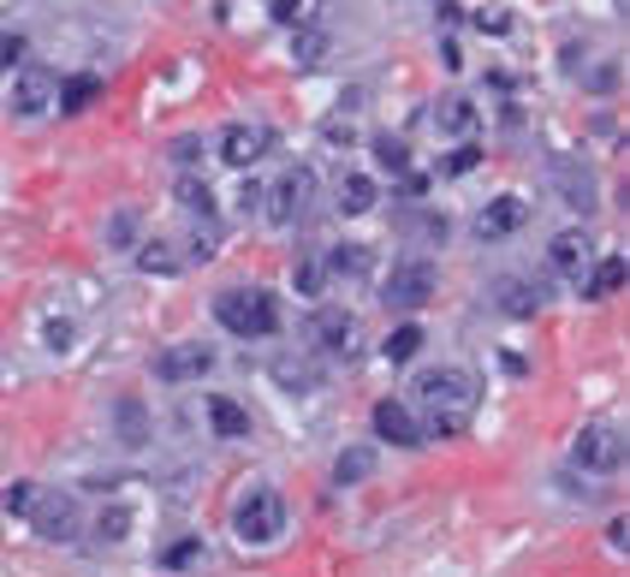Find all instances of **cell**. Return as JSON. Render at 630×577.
Instances as JSON below:
<instances>
[{
	"mask_svg": "<svg viewBox=\"0 0 630 577\" xmlns=\"http://www.w3.org/2000/svg\"><path fill=\"white\" fill-rule=\"evenodd\" d=\"M179 208L208 226V221H215V190H208L203 179H179Z\"/></svg>",
	"mask_w": 630,
	"mask_h": 577,
	"instance_id": "cb8c5ba5",
	"label": "cell"
},
{
	"mask_svg": "<svg viewBox=\"0 0 630 577\" xmlns=\"http://www.w3.org/2000/svg\"><path fill=\"white\" fill-rule=\"evenodd\" d=\"M375 162L387 167V173H411V149H405V137H375Z\"/></svg>",
	"mask_w": 630,
	"mask_h": 577,
	"instance_id": "f546056e",
	"label": "cell"
},
{
	"mask_svg": "<svg viewBox=\"0 0 630 577\" xmlns=\"http://www.w3.org/2000/svg\"><path fill=\"white\" fill-rule=\"evenodd\" d=\"M553 190L577 215H594V208H601V185H594V173L583 162H553Z\"/></svg>",
	"mask_w": 630,
	"mask_h": 577,
	"instance_id": "8fae6325",
	"label": "cell"
},
{
	"mask_svg": "<svg viewBox=\"0 0 630 577\" xmlns=\"http://www.w3.org/2000/svg\"><path fill=\"white\" fill-rule=\"evenodd\" d=\"M352 334H357V322H352V310H339V304H322L309 316V345L315 352H345V345H352Z\"/></svg>",
	"mask_w": 630,
	"mask_h": 577,
	"instance_id": "4fadbf2b",
	"label": "cell"
},
{
	"mask_svg": "<svg viewBox=\"0 0 630 577\" xmlns=\"http://www.w3.org/2000/svg\"><path fill=\"white\" fill-rule=\"evenodd\" d=\"M30 524H37L42 541H72L83 530V512L66 488H48V495H37V506H30Z\"/></svg>",
	"mask_w": 630,
	"mask_h": 577,
	"instance_id": "ba28073f",
	"label": "cell"
},
{
	"mask_svg": "<svg viewBox=\"0 0 630 577\" xmlns=\"http://www.w3.org/2000/svg\"><path fill=\"white\" fill-rule=\"evenodd\" d=\"M423 327H416V322H405V327H393V334H387V363H411L416 352H423Z\"/></svg>",
	"mask_w": 630,
	"mask_h": 577,
	"instance_id": "4316f807",
	"label": "cell"
},
{
	"mask_svg": "<svg viewBox=\"0 0 630 577\" xmlns=\"http://www.w3.org/2000/svg\"><path fill=\"white\" fill-rule=\"evenodd\" d=\"M619 286H624V256H601V268L589 274V299H607Z\"/></svg>",
	"mask_w": 630,
	"mask_h": 577,
	"instance_id": "f1b7e54d",
	"label": "cell"
},
{
	"mask_svg": "<svg viewBox=\"0 0 630 577\" xmlns=\"http://www.w3.org/2000/svg\"><path fill=\"white\" fill-rule=\"evenodd\" d=\"M476 119H482V108H476L470 96H446V101H434V126L452 131V137L476 131Z\"/></svg>",
	"mask_w": 630,
	"mask_h": 577,
	"instance_id": "d6986e66",
	"label": "cell"
},
{
	"mask_svg": "<svg viewBox=\"0 0 630 577\" xmlns=\"http://www.w3.org/2000/svg\"><path fill=\"white\" fill-rule=\"evenodd\" d=\"M476 375L470 370H429L423 381H416V405H423V441L434 434V441H452V434H464L470 411H476Z\"/></svg>",
	"mask_w": 630,
	"mask_h": 577,
	"instance_id": "6da1fadb",
	"label": "cell"
},
{
	"mask_svg": "<svg viewBox=\"0 0 630 577\" xmlns=\"http://www.w3.org/2000/svg\"><path fill=\"white\" fill-rule=\"evenodd\" d=\"M370 423H375V434H381L387 447H405V452L423 447V423H416V411L405 405V399H381Z\"/></svg>",
	"mask_w": 630,
	"mask_h": 577,
	"instance_id": "7c38bea8",
	"label": "cell"
},
{
	"mask_svg": "<svg viewBox=\"0 0 630 577\" xmlns=\"http://www.w3.org/2000/svg\"><path fill=\"white\" fill-rule=\"evenodd\" d=\"M297 292H304V299H322V292H327V268H322V251H309L304 262H297Z\"/></svg>",
	"mask_w": 630,
	"mask_h": 577,
	"instance_id": "83f0119b",
	"label": "cell"
},
{
	"mask_svg": "<svg viewBox=\"0 0 630 577\" xmlns=\"http://www.w3.org/2000/svg\"><path fill=\"white\" fill-rule=\"evenodd\" d=\"M208 370H215V345L203 340H179V345H161L149 363L155 381H167V388H185V381H203Z\"/></svg>",
	"mask_w": 630,
	"mask_h": 577,
	"instance_id": "5b68a950",
	"label": "cell"
},
{
	"mask_svg": "<svg viewBox=\"0 0 630 577\" xmlns=\"http://www.w3.org/2000/svg\"><path fill=\"white\" fill-rule=\"evenodd\" d=\"M322 268H327V280H357V274H370V244H357V238L327 244V251H322Z\"/></svg>",
	"mask_w": 630,
	"mask_h": 577,
	"instance_id": "e0dca14e",
	"label": "cell"
},
{
	"mask_svg": "<svg viewBox=\"0 0 630 577\" xmlns=\"http://www.w3.org/2000/svg\"><path fill=\"white\" fill-rule=\"evenodd\" d=\"M476 162H482V149H476V144H459V149L446 155V173H470Z\"/></svg>",
	"mask_w": 630,
	"mask_h": 577,
	"instance_id": "e575fe53",
	"label": "cell"
},
{
	"mask_svg": "<svg viewBox=\"0 0 630 577\" xmlns=\"http://www.w3.org/2000/svg\"><path fill=\"white\" fill-rule=\"evenodd\" d=\"M571 464L594 470V477H612V470L624 464V434L612 429V423H589V429H577V441H571Z\"/></svg>",
	"mask_w": 630,
	"mask_h": 577,
	"instance_id": "52a82bcc",
	"label": "cell"
},
{
	"mask_svg": "<svg viewBox=\"0 0 630 577\" xmlns=\"http://www.w3.org/2000/svg\"><path fill=\"white\" fill-rule=\"evenodd\" d=\"M96 96H101V78H96V72L66 78V84H60V114H90Z\"/></svg>",
	"mask_w": 630,
	"mask_h": 577,
	"instance_id": "ffe728a7",
	"label": "cell"
},
{
	"mask_svg": "<svg viewBox=\"0 0 630 577\" xmlns=\"http://www.w3.org/2000/svg\"><path fill=\"white\" fill-rule=\"evenodd\" d=\"M523 221H530V203H523V197H494V203H482L476 233L482 238H512Z\"/></svg>",
	"mask_w": 630,
	"mask_h": 577,
	"instance_id": "9a60e30c",
	"label": "cell"
},
{
	"mask_svg": "<svg viewBox=\"0 0 630 577\" xmlns=\"http://www.w3.org/2000/svg\"><path fill=\"white\" fill-rule=\"evenodd\" d=\"M101 244H114V251H137V208L131 203L101 221Z\"/></svg>",
	"mask_w": 630,
	"mask_h": 577,
	"instance_id": "603a6c76",
	"label": "cell"
},
{
	"mask_svg": "<svg viewBox=\"0 0 630 577\" xmlns=\"http://www.w3.org/2000/svg\"><path fill=\"white\" fill-rule=\"evenodd\" d=\"M375 470V447H345L334 459V488H357Z\"/></svg>",
	"mask_w": 630,
	"mask_h": 577,
	"instance_id": "44dd1931",
	"label": "cell"
},
{
	"mask_svg": "<svg viewBox=\"0 0 630 577\" xmlns=\"http://www.w3.org/2000/svg\"><path fill=\"white\" fill-rule=\"evenodd\" d=\"M114 417H119V441H126V447H144V441H149V411H144V399H119Z\"/></svg>",
	"mask_w": 630,
	"mask_h": 577,
	"instance_id": "7402d4cb",
	"label": "cell"
},
{
	"mask_svg": "<svg viewBox=\"0 0 630 577\" xmlns=\"http://www.w3.org/2000/svg\"><path fill=\"white\" fill-rule=\"evenodd\" d=\"M215 322L238 340H268L279 327V304L262 286H226V292H215Z\"/></svg>",
	"mask_w": 630,
	"mask_h": 577,
	"instance_id": "7a4b0ae2",
	"label": "cell"
},
{
	"mask_svg": "<svg viewBox=\"0 0 630 577\" xmlns=\"http://www.w3.org/2000/svg\"><path fill=\"white\" fill-rule=\"evenodd\" d=\"M197 559H203V536H179L173 548H161V566H173V571L197 566Z\"/></svg>",
	"mask_w": 630,
	"mask_h": 577,
	"instance_id": "4dcf8cb0",
	"label": "cell"
},
{
	"mask_svg": "<svg viewBox=\"0 0 630 577\" xmlns=\"http://www.w3.org/2000/svg\"><path fill=\"white\" fill-rule=\"evenodd\" d=\"M286 500H279V488H244L238 506H233V536L250 541V548H274L279 536H286Z\"/></svg>",
	"mask_w": 630,
	"mask_h": 577,
	"instance_id": "3957f363",
	"label": "cell"
},
{
	"mask_svg": "<svg viewBox=\"0 0 630 577\" xmlns=\"http://www.w3.org/2000/svg\"><path fill=\"white\" fill-rule=\"evenodd\" d=\"M334 203H339V215H370V208L381 203V185L370 179V173H339Z\"/></svg>",
	"mask_w": 630,
	"mask_h": 577,
	"instance_id": "2e32d148",
	"label": "cell"
},
{
	"mask_svg": "<svg viewBox=\"0 0 630 577\" xmlns=\"http://www.w3.org/2000/svg\"><path fill=\"white\" fill-rule=\"evenodd\" d=\"M309 203H315V173L297 162V167H286L274 179V190H268V221L274 226H297L309 215Z\"/></svg>",
	"mask_w": 630,
	"mask_h": 577,
	"instance_id": "8992f818",
	"label": "cell"
},
{
	"mask_svg": "<svg viewBox=\"0 0 630 577\" xmlns=\"http://www.w3.org/2000/svg\"><path fill=\"white\" fill-rule=\"evenodd\" d=\"M42 340H48V352H66V340H72V322H48Z\"/></svg>",
	"mask_w": 630,
	"mask_h": 577,
	"instance_id": "74e56055",
	"label": "cell"
},
{
	"mask_svg": "<svg viewBox=\"0 0 630 577\" xmlns=\"http://www.w3.org/2000/svg\"><path fill=\"white\" fill-rule=\"evenodd\" d=\"M137 268H155V274H179V256H173V244L167 238H149V244H137Z\"/></svg>",
	"mask_w": 630,
	"mask_h": 577,
	"instance_id": "484cf974",
	"label": "cell"
},
{
	"mask_svg": "<svg viewBox=\"0 0 630 577\" xmlns=\"http://www.w3.org/2000/svg\"><path fill=\"white\" fill-rule=\"evenodd\" d=\"M208 423H215L220 441H244V434H250V411H244L238 399L215 393V399H208Z\"/></svg>",
	"mask_w": 630,
	"mask_h": 577,
	"instance_id": "ac0fdd59",
	"label": "cell"
},
{
	"mask_svg": "<svg viewBox=\"0 0 630 577\" xmlns=\"http://www.w3.org/2000/svg\"><path fill=\"white\" fill-rule=\"evenodd\" d=\"M37 506V482H12L7 488V512H30Z\"/></svg>",
	"mask_w": 630,
	"mask_h": 577,
	"instance_id": "836d02e7",
	"label": "cell"
},
{
	"mask_svg": "<svg viewBox=\"0 0 630 577\" xmlns=\"http://www.w3.org/2000/svg\"><path fill=\"white\" fill-rule=\"evenodd\" d=\"M19 60H24V37H19V30H0V72L19 66Z\"/></svg>",
	"mask_w": 630,
	"mask_h": 577,
	"instance_id": "d6a6232c",
	"label": "cell"
},
{
	"mask_svg": "<svg viewBox=\"0 0 630 577\" xmlns=\"http://www.w3.org/2000/svg\"><path fill=\"white\" fill-rule=\"evenodd\" d=\"M48 108H55V72L48 66H19V78H12V114L42 119Z\"/></svg>",
	"mask_w": 630,
	"mask_h": 577,
	"instance_id": "9c48e42d",
	"label": "cell"
},
{
	"mask_svg": "<svg viewBox=\"0 0 630 577\" xmlns=\"http://www.w3.org/2000/svg\"><path fill=\"white\" fill-rule=\"evenodd\" d=\"M274 19L279 25H304L309 12H304V0H274Z\"/></svg>",
	"mask_w": 630,
	"mask_h": 577,
	"instance_id": "8d00e7d4",
	"label": "cell"
},
{
	"mask_svg": "<svg viewBox=\"0 0 630 577\" xmlns=\"http://www.w3.org/2000/svg\"><path fill=\"white\" fill-rule=\"evenodd\" d=\"M434 292H441V268H434L429 256H405L387 274V286H381V304L387 310H423V304H434Z\"/></svg>",
	"mask_w": 630,
	"mask_h": 577,
	"instance_id": "277c9868",
	"label": "cell"
},
{
	"mask_svg": "<svg viewBox=\"0 0 630 577\" xmlns=\"http://www.w3.org/2000/svg\"><path fill=\"white\" fill-rule=\"evenodd\" d=\"M197 155H203V137H173V162L179 167H190Z\"/></svg>",
	"mask_w": 630,
	"mask_h": 577,
	"instance_id": "d590c367",
	"label": "cell"
},
{
	"mask_svg": "<svg viewBox=\"0 0 630 577\" xmlns=\"http://www.w3.org/2000/svg\"><path fill=\"white\" fill-rule=\"evenodd\" d=\"M262 155H268V126H256V119H233V126L220 131V162L226 167H256Z\"/></svg>",
	"mask_w": 630,
	"mask_h": 577,
	"instance_id": "30bf717a",
	"label": "cell"
},
{
	"mask_svg": "<svg viewBox=\"0 0 630 577\" xmlns=\"http://www.w3.org/2000/svg\"><path fill=\"white\" fill-rule=\"evenodd\" d=\"M607 541L624 554V548H630V524H624V518H612V524H607Z\"/></svg>",
	"mask_w": 630,
	"mask_h": 577,
	"instance_id": "f35d334b",
	"label": "cell"
},
{
	"mask_svg": "<svg viewBox=\"0 0 630 577\" xmlns=\"http://www.w3.org/2000/svg\"><path fill=\"white\" fill-rule=\"evenodd\" d=\"M494 299H500L505 316H530V310L541 304V299H535V286H523V280H500V286H494Z\"/></svg>",
	"mask_w": 630,
	"mask_h": 577,
	"instance_id": "d4e9b609",
	"label": "cell"
},
{
	"mask_svg": "<svg viewBox=\"0 0 630 577\" xmlns=\"http://www.w3.org/2000/svg\"><path fill=\"white\" fill-rule=\"evenodd\" d=\"M548 262H553V274H559V280H583V274H589V262H594L589 233H559V238L548 244Z\"/></svg>",
	"mask_w": 630,
	"mask_h": 577,
	"instance_id": "5bb4252c",
	"label": "cell"
},
{
	"mask_svg": "<svg viewBox=\"0 0 630 577\" xmlns=\"http://www.w3.org/2000/svg\"><path fill=\"white\" fill-rule=\"evenodd\" d=\"M126 530H131V512H126V506H108V512L96 518V541H126Z\"/></svg>",
	"mask_w": 630,
	"mask_h": 577,
	"instance_id": "1f68e13d",
	"label": "cell"
}]
</instances>
